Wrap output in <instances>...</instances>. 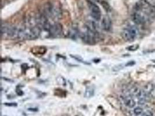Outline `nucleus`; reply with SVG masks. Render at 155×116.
Wrapping results in <instances>:
<instances>
[{"instance_id": "nucleus-14", "label": "nucleus", "mask_w": 155, "mask_h": 116, "mask_svg": "<svg viewBox=\"0 0 155 116\" xmlns=\"http://www.w3.org/2000/svg\"><path fill=\"white\" fill-rule=\"evenodd\" d=\"M139 116H154V115H153V113L151 111L146 110V111H144V112L141 115Z\"/></svg>"}, {"instance_id": "nucleus-11", "label": "nucleus", "mask_w": 155, "mask_h": 116, "mask_svg": "<svg viewBox=\"0 0 155 116\" xmlns=\"http://www.w3.org/2000/svg\"><path fill=\"white\" fill-rule=\"evenodd\" d=\"M144 111L145 110L142 108L140 106H137L134 108L132 110V113L134 116H139L141 115L144 112Z\"/></svg>"}, {"instance_id": "nucleus-10", "label": "nucleus", "mask_w": 155, "mask_h": 116, "mask_svg": "<svg viewBox=\"0 0 155 116\" xmlns=\"http://www.w3.org/2000/svg\"><path fill=\"white\" fill-rule=\"evenodd\" d=\"M80 36V33L76 28H72L69 31V36L70 39H76Z\"/></svg>"}, {"instance_id": "nucleus-1", "label": "nucleus", "mask_w": 155, "mask_h": 116, "mask_svg": "<svg viewBox=\"0 0 155 116\" xmlns=\"http://www.w3.org/2000/svg\"><path fill=\"white\" fill-rule=\"evenodd\" d=\"M130 93L134 98L137 99L140 103H144L145 102L148 97V95L145 93L144 89H142L137 86L132 87L130 89Z\"/></svg>"}, {"instance_id": "nucleus-15", "label": "nucleus", "mask_w": 155, "mask_h": 116, "mask_svg": "<svg viewBox=\"0 0 155 116\" xmlns=\"http://www.w3.org/2000/svg\"><path fill=\"white\" fill-rule=\"evenodd\" d=\"M115 69H115V70H114V71L115 72H117V71H119L120 70H121L122 68H123V66L122 65H118V66H116V67H114Z\"/></svg>"}, {"instance_id": "nucleus-4", "label": "nucleus", "mask_w": 155, "mask_h": 116, "mask_svg": "<svg viewBox=\"0 0 155 116\" xmlns=\"http://www.w3.org/2000/svg\"><path fill=\"white\" fill-rule=\"evenodd\" d=\"M88 5L92 18L96 20H99L101 18V11L99 6L95 3L89 1H88Z\"/></svg>"}, {"instance_id": "nucleus-8", "label": "nucleus", "mask_w": 155, "mask_h": 116, "mask_svg": "<svg viewBox=\"0 0 155 116\" xmlns=\"http://www.w3.org/2000/svg\"><path fill=\"white\" fill-rule=\"evenodd\" d=\"M102 27L105 31H109L112 27V22L110 18L108 16L104 17L102 22Z\"/></svg>"}, {"instance_id": "nucleus-3", "label": "nucleus", "mask_w": 155, "mask_h": 116, "mask_svg": "<svg viewBox=\"0 0 155 116\" xmlns=\"http://www.w3.org/2000/svg\"><path fill=\"white\" fill-rule=\"evenodd\" d=\"M122 37L126 41H132L138 35V30L133 26L127 27L122 32Z\"/></svg>"}, {"instance_id": "nucleus-9", "label": "nucleus", "mask_w": 155, "mask_h": 116, "mask_svg": "<svg viewBox=\"0 0 155 116\" xmlns=\"http://www.w3.org/2000/svg\"><path fill=\"white\" fill-rule=\"evenodd\" d=\"M11 26L6 24L3 23L2 25V37H8L9 36V29H10Z\"/></svg>"}, {"instance_id": "nucleus-6", "label": "nucleus", "mask_w": 155, "mask_h": 116, "mask_svg": "<svg viewBox=\"0 0 155 116\" xmlns=\"http://www.w3.org/2000/svg\"><path fill=\"white\" fill-rule=\"evenodd\" d=\"M123 102H124V105L127 107L131 108V109L135 108L136 105V101H135L134 98L131 95L130 93V94L126 95L124 96Z\"/></svg>"}, {"instance_id": "nucleus-7", "label": "nucleus", "mask_w": 155, "mask_h": 116, "mask_svg": "<svg viewBox=\"0 0 155 116\" xmlns=\"http://www.w3.org/2000/svg\"><path fill=\"white\" fill-rule=\"evenodd\" d=\"M144 91L148 95L152 98H155V84L153 83H148L144 85Z\"/></svg>"}, {"instance_id": "nucleus-16", "label": "nucleus", "mask_w": 155, "mask_h": 116, "mask_svg": "<svg viewBox=\"0 0 155 116\" xmlns=\"http://www.w3.org/2000/svg\"><path fill=\"white\" fill-rule=\"evenodd\" d=\"M135 64V62L134 61H131V62H128L127 64H126V66H132Z\"/></svg>"}, {"instance_id": "nucleus-17", "label": "nucleus", "mask_w": 155, "mask_h": 116, "mask_svg": "<svg viewBox=\"0 0 155 116\" xmlns=\"http://www.w3.org/2000/svg\"><path fill=\"white\" fill-rule=\"evenodd\" d=\"M5 105L10 106H16V103H5Z\"/></svg>"}, {"instance_id": "nucleus-5", "label": "nucleus", "mask_w": 155, "mask_h": 116, "mask_svg": "<svg viewBox=\"0 0 155 116\" xmlns=\"http://www.w3.org/2000/svg\"><path fill=\"white\" fill-rule=\"evenodd\" d=\"M62 26L59 23H55L52 25L49 31L50 34L54 37H59L62 34Z\"/></svg>"}, {"instance_id": "nucleus-13", "label": "nucleus", "mask_w": 155, "mask_h": 116, "mask_svg": "<svg viewBox=\"0 0 155 116\" xmlns=\"http://www.w3.org/2000/svg\"><path fill=\"white\" fill-rule=\"evenodd\" d=\"M94 94V91L91 88H88V90H87L86 91V92H85V96L87 97H90L91 96H92Z\"/></svg>"}, {"instance_id": "nucleus-12", "label": "nucleus", "mask_w": 155, "mask_h": 116, "mask_svg": "<svg viewBox=\"0 0 155 116\" xmlns=\"http://www.w3.org/2000/svg\"><path fill=\"white\" fill-rule=\"evenodd\" d=\"M139 48V45H132L127 48V49L130 51H135L137 50Z\"/></svg>"}, {"instance_id": "nucleus-2", "label": "nucleus", "mask_w": 155, "mask_h": 116, "mask_svg": "<svg viewBox=\"0 0 155 116\" xmlns=\"http://www.w3.org/2000/svg\"><path fill=\"white\" fill-rule=\"evenodd\" d=\"M150 19L149 16L142 11L136 9L132 15L133 21L137 25L145 24Z\"/></svg>"}]
</instances>
